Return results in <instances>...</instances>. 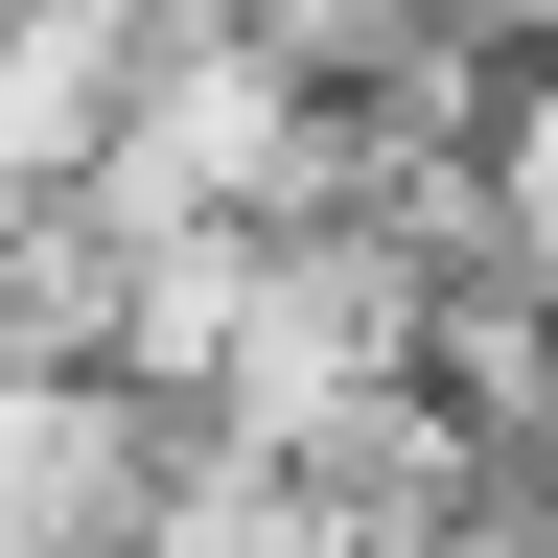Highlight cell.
Masks as SVG:
<instances>
[{
    "label": "cell",
    "instance_id": "cell-1",
    "mask_svg": "<svg viewBox=\"0 0 558 558\" xmlns=\"http://www.w3.org/2000/svg\"><path fill=\"white\" fill-rule=\"evenodd\" d=\"M465 279H512V303L558 326V70H512L465 140Z\"/></svg>",
    "mask_w": 558,
    "mask_h": 558
}]
</instances>
